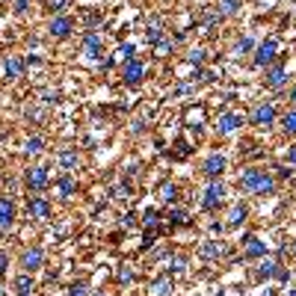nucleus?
Listing matches in <instances>:
<instances>
[{
	"label": "nucleus",
	"mask_w": 296,
	"mask_h": 296,
	"mask_svg": "<svg viewBox=\"0 0 296 296\" xmlns=\"http://www.w3.org/2000/svg\"><path fill=\"white\" fill-rule=\"evenodd\" d=\"M279 264L276 261H264L261 264V276H281V270H276Z\"/></svg>",
	"instance_id": "27"
},
{
	"label": "nucleus",
	"mask_w": 296,
	"mask_h": 296,
	"mask_svg": "<svg viewBox=\"0 0 296 296\" xmlns=\"http://www.w3.org/2000/svg\"><path fill=\"white\" fill-rule=\"evenodd\" d=\"M59 192H62V195H71V192H74V178H71V175L59 178Z\"/></svg>",
	"instance_id": "25"
},
{
	"label": "nucleus",
	"mask_w": 296,
	"mask_h": 296,
	"mask_svg": "<svg viewBox=\"0 0 296 296\" xmlns=\"http://www.w3.org/2000/svg\"><path fill=\"white\" fill-rule=\"evenodd\" d=\"M287 160H290V166H296V145H290V151H287Z\"/></svg>",
	"instance_id": "42"
},
{
	"label": "nucleus",
	"mask_w": 296,
	"mask_h": 296,
	"mask_svg": "<svg viewBox=\"0 0 296 296\" xmlns=\"http://www.w3.org/2000/svg\"><path fill=\"white\" fill-rule=\"evenodd\" d=\"M15 287H18V293H33V279H30V273H24V276H18L15 279Z\"/></svg>",
	"instance_id": "19"
},
{
	"label": "nucleus",
	"mask_w": 296,
	"mask_h": 296,
	"mask_svg": "<svg viewBox=\"0 0 296 296\" xmlns=\"http://www.w3.org/2000/svg\"><path fill=\"white\" fill-rule=\"evenodd\" d=\"M95 296H107V293H95Z\"/></svg>",
	"instance_id": "45"
},
{
	"label": "nucleus",
	"mask_w": 296,
	"mask_h": 296,
	"mask_svg": "<svg viewBox=\"0 0 296 296\" xmlns=\"http://www.w3.org/2000/svg\"><path fill=\"white\" fill-rule=\"evenodd\" d=\"M181 270H187V261H184V258H175V261L169 264V273H181Z\"/></svg>",
	"instance_id": "32"
},
{
	"label": "nucleus",
	"mask_w": 296,
	"mask_h": 296,
	"mask_svg": "<svg viewBox=\"0 0 296 296\" xmlns=\"http://www.w3.org/2000/svg\"><path fill=\"white\" fill-rule=\"evenodd\" d=\"M190 62H192V65H202V62H205V51H202V48L190 51Z\"/></svg>",
	"instance_id": "31"
},
{
	"label": "nucleus",
	"mask_w": 296,
	"mask_h": 296,
	"mask_svg": "<svg viewBox=\"0 0 296 296\" xmlns=\"http://www.w3.org/2000/svg\"><path fill=\"white\" fill-rule=\"evenodd\" d=\"M264 255H267V243H264L261 237L249 234L246 237V258H264Z\"/></svg>",
	"instance_id": "10"
},
{
	"label": "nucleus",
	"mask_w": 296,
	"mask_h": 296,
	"mask_svg": "<svg viewBox=\"0 0 296 296\" xmlns=\"http://www.w3.org/2000/svg\"><path fill=\"white\" fill-rule=\"evenodd\" d=\"M15 222V202L12 199H0V231Z\"/></svg>",
	"instance_id": "8"
},
{
	"label": "nucleus",
	"mask_w": 296,
	"mask_h": 296,
	"mask_svg": "<svg viewBox=\"0 0 296 296\" xmlns=\"http://www.w3.org/2000/svg\"><path fill=\"white\" fill-rule=\"evenodd\" d=\"M62 6H65V0H48V9H51V12H59Z\"/></svg>",
	"instance_id": "37"
},
{
	"label": "nucleus",
	"mask_w": 296,
	"mask_h": 296,
	"mask_svg": "<svg viewBox=\"0 0 296 296\" xmlns=\"http://www.w3.org/2000/svg\"><path fill=\"white\" fill-rule=\"evenodd\" d=\"M202 255L205 258H219V255H225V246L216 243V240H208V243L202 246Z\"/></svg>",
	"instance_id": "16"
},
{
	"label": "nucleus",
	"mask_w": 296,
	"mask_h": 296,
	"mask_svg": "<svg viewBox=\"0 0 296 296\" xmlns=\"http://www.w3.org/2000/svg\"><path fill=\"white\" fill-rule=\"evenodd\" d=\"M249 51H252V39H240V42L234 45V53H237V56H243V53H249Z\"/></svg>",
	"instance_id": "28"
},
{
	"label": "nucleus",
	"mask_w": 296,
	"mask_h": 296,
	"mask_svg": "<svg viewBox=\"0 0 296 296\" xmlns=\"http://www.w3.org/2000/svg\"><path fill=\"white\" fill-rule=\"evenodd\" d=\"M30 9V0H15V12H27Z\"/></svg>",
	"instance_id": "39"
},
{
	"label": "nucleus",
	"mask_w": 296,
	"mask_h": 296,
	"mask_svg": "<svg viewBox=\"0 0 296 296\" xmlns=\"http://www.w3.org/2000/svg\"><path fill=\"white\" fill-rule=\"evenodd\" d=\"M142 74H145V65H142L140 59H127L124 62V69H122V77H124V83H140L142 80Z\"/></svg>",
	"instance_id": "5"
},
{
	"label": "nucleus",
	"mask_w": 296,
	"mask_h": 296,
	"mask_svg": "<svg viewBox=\"0 0 296 296\" xmlns=\"http://www.w3.org/2000/svg\"><path fill=\"white\" fill-rule=\"evenodd\" d=\"M287 83V71L284 69H270L267 71V86L270 89H279V86H284Z\"/></svg>",
	"instance_id": "15"
},
{
	"label": "nucleus",
	"mask_w": 296,
	"mask_h": 296,
	"mask_svg": "<svg viewBox=\"0 0 296 296\" xmlns=\"http://www.w3.org/2000/svg\"><path fill=\"white\" fill-rule=\"evenodd\" d=\"M169 51H172V42H160V45H157V53H160V56H166Z\"/></svg>",
	"instance_id": "36"
},
{
	"label": "nucleus",
	"mask_w": 296,
	"mask_h": 296,
	"mask_svg": "<svg viewBox=\"0 0 296 296\" xmlns=\"http://www.w3.org/2000/svg\"><path fill=\"white\" fill-rule=\"evenodd\" d=\"M21 69H24V62H21V59H6V65H3L6 77H18V74H21Z\"/></svg>",
	"instance_id": "21"
},
{
	"label": "nucleus",
	"mask_w": 296,
	"mask_h": 296,
	"mask_svg": "<svg viewBox=\"0 0 296 296\" xmlns=\"http://www.w3.org/2000/svg\"><path fill=\"white\" fill-rule=\"evenodd\" d=\"M169 290H172V281H169V279L157 281L154 287H151V293H154V296H163V293H169Z\"/></svg>",
	"instance_id": "26"
},
{
	"label": "nucleus",
	"mask_w": 296,
	"mask_h": 296,
	"mask_svg": "<svg viewBox=\"0 0 296 296\" xmlns=\"http://www.w3.org/2000/svg\"><path fill=\"white\" fill-rule=\"evenodd\" d=\"M273 122H276V107L273 104L255 107V113H252V124H258V127H270Z\"/></svg>",
	"instance_id": "4"
},
{
	"label": "nucleus",
	"mask_w": 296,
	"mask_h": 296,
	"mask_svg": "<svg viewBox=\"0 0 296 296\" xmlns=\"http://www.w3.org/2000/svg\"><path fill=\"white\" fill-rule=\"evenodd\" d=\"M27 187L30 190H45L48 187V172L45 169H30L27 172Z\"/></svg>",
	"instance_id": "11"
},
{
	"label": "nucleus",
	"mask_w": 296,
	"mask_h": 296,
	"mask_svg": "<svg viewBox=\"0 0 296 296\" xmlns=\"http://www.w3.org/2000/svg\"><path fill=\"white\" fill-rule=\"evenodd\" d=\"M290 101H293V104H296V86H293V92H290Z\"/></svg>",
	"instance_id": "43"
},
{
	"label": "nucleus",
	"mask_w": 296,
	"mask_h": 296,
	"mask_svg": "<svg viewBox=\"0 0 296 296\" xmlns=\"http://www.w3.org/2000/svg\"><path fill=\"white\" fill-rule=\"evenodd\" d=\"M190 222V213L184 208H172L169 210V225H187Z\"/></svg>",
	"instance_id": "17"
},
{
	"label": "nucleus",
	"mask_w": 296,
	"mask_h": 296,
	"mask_svg": "<svg viewBox=\"0 0 296 296\" xmlns=\"http://www.w3.org/2000/svg\"><path fill=\"white\" fill-rule=\"evenodd\" d=\"M279 175H281V178H290V175H293V169H290V166H279Z\"/></svg>",
	"instance_id": "41"
},
{
	"label": "nucleus",
	"mask_w": 296,
	"mask_h": 296,
	"mask_svg": "<svg viewBox=\"0 0 296 296\" xmlns=\"http://www.w3.org/2000/svg\"><path fill=\"white\" fill-rule=\"evenodd\" d=\"M30 216H36V219H48V216H51V205H48L45 199H30Z\"/></svg>",
	"instance_id": "14"
},
{
	"label": "nucleus",
	"mask_w": 296,
	"mask_h": 296,
	"mask_svg": "<svg viewBox=\"0 0 296 296\" xmlns=\"http://www.w3.org/2000/svg\"><path fill=\"white\" fill-rule=\"evenodd\" d=\"M240 9V0H219V15H234Z\"/></svg>",
	"instance_id": "20"
},
{
	"label": "nucleus",
	"mask_w": 296,
	"mask_h": 296,
	"mask_svg": "<svg viewBox=\"0 0 296 296\" xmlns=\"http://www.w3.org/2000/svg\"><path fill=\"white\" fill-rule=\"evenodd\" d=\"M42 264H45V252H42V249H30V252H24V270H27V273L39 270Z\"/></svg>",
	"instance_id": "12"
},
{
	"label": "nucleus",
	"mask_w": 296,
	"mask_h": 296,
	"mask_svg": "<svg viewBox=\"0 0 296 296\" xmlns=\"http://www.w3.org/2000/svg\"><path fill=\"white\" fill-rule=\"evenodd\" d=\"M160 199H163V202H175V199H178L175 184H160Z\"/></svg>",
	"instance_id": "22"
},
{
	"label": "nucleus",
	"mask_w": 296,
	"mask_h": 296,
	"mask_svg": "<svg viewBox=\"0 0 296 296\" xmlns=\"http://www.w3.org/2000/svg\"><path fill=\"white\" fill-rule=\"evenodd\" d=\"M281 124H284V130H287V134L293 137V134H296V110H290V113H287V116L281 119Z\"/></svg>",
	"instance_id": "23"
},
{
	"label": "nucleus",
	"mask_w": 296,
	"mask_h": 296,
	"mask_svg": "<svg viewBox=\"0 0 296 296\" xmlns=\"http://www.w3.org/2000/svg\"><path fill=\"white\" fill-rule=\"evenodd\" d=\"M119 279H122V281H130V279H134V273H130V270H119Z\"/></svg>",
	"instance_id": "40"
},
{
	"label": "nucleus",
	"mask_w": 296,
	"mask_h": 296,
	"mask_svg": "<svg viewBox=\"0 0 296 296\" xmlns=\"http://www.w3.org/2000/svg\"><path fill=\"white\" fill-rule=\"evenodd\" d=\"M39 151H42V137L27 140V154H39Z\"/></svg>",
	"instance_id": "29"
},
{
	"label": "nucleus",
	"mask_w": 296,
	"mask_h": 296,
	"mask_svg": "<svg viewBox=\"0 0 296 296\" xmlns=\"http://www.w3.org/2000/svg\"><path fill=\"white\" fill-rule=\"evenodd\" d=\"M83 51H86L89 59H101V36L89 33L86 42H83Z\"/></svg>",
	"instance_id": "13"
},
{
	"label": "nucleus",
	"mask_w": 296,
	"mask_h": 296,
	"mask_svg": "<svg viewBox=\"0 0 296 296\" xmlns=\"http://www.w3.org/2000/svg\"><path fill=\"white\" fill-rule=\"evenodd\" d=\"M71 30H74V21L65 15H56L51 21V27H48V33L56 36V39H65V36H71Z\"/></svg>",
	"instance_id": "6"
},
{
	"label": "nucleus",
	"mask_w": 296,
	"mask_h": 296,
	"mask_svg": "<svg viewBox=\"0 0 296 296\" xmlns=\"http://www.w3.org/2000/svg\"><path fill=\"white\" fill-rule=\"evenodd\" d=\"M225 199V187L219 184V181H213L208 190H205V199H202V208L205 210H216L219 208V202Z\"/></svg>",
	"instance_id": "3"
},
{
	"label": "nucleus",
	"mask_w": 296,
	"mask_h": 296,
	"mask_svg": "<svg viewBox=\"0 0 296 296\" xmlns=\"http://www.w3.org/2000/svg\"><path fill=\"white\" fill-rule=\"evenodd\" d=\"M0 293H3V287H0Z\"/></svg>",
	"instance_id": "47"
},
{
	"label": "nucleus",
	"mask_w": 296,
	"mask_h": 296,
	"mask_svg": "<svg viewBox=\"0 0 296 296\" xmlns=\"http://www.w3.org/2000/svg\"><path fill=\"white\" fill-rule=\"evenodd\" d=\"M243 219H246V208H243V205H234V208H231V213H228V225L237 228Z\"/></svg>",
	"instance_id": "18"
},
{
	"label": "nucleus",
	"mask_w": 296,
	"mask_h": 296,
	"mask_svg": "<svg viewBox=\"0 0 296 296\" xmlns=\"http://www.w3.org/2000/svg\"><path fill=\"white\" fill-rule=\"evenodd\" d=\"M148 42H151V45H160V42H163V33H160L157 27H151V30H148Z\"/></svg>",
	"instance_id": "33"
},
{
	"label": "nucleus",
	"mask_w": 296,
	"mask_h": 296,
	"mask_svg": "<svg viewBox=\"0 0 296 296\" xmlns=\"http://www.w3.org/2000/svg\"><path fill=\"white\" fill-rule=\"evenodd\" d=\"M240 187L249 192H273L276 190V181L270 178L267 172H258V169H246L240 175Z\"/></svg>",
	"instance_id": "1"
},
{
	"label": "nucleus",
	"mask_w": 296,
	"mask_h": 296,
	"mask_svg": "<svg viewBox=\"0 0 296 296\" xmlns=\"http://www.w3.org/2000/svg\"><path fill=\"white\" fill-rule=\"evenodd\" d=\"M18 296H33V293H18Z\"/></svg>",
	"instance_id": "44"
},
{
	"label": "nucleus",
	"mask_w": 296,
	"mask_h": 296,
	"mask_svg": "<svg viewBox=\"0 0 296 296\" xmlns=\"http://www.w3.org/2000/svg\"><path fill=\"white\" fill-rule=\"evenodd\" d=\"M290 296H296V290H293V293H290Z\"/></svg>",
	"instance_id": "46"
},
{
	"label": "nucleus",
	"mask_w": 296,
	"mask_h": 296,
	"mask_svg": "<svg viewBox=\"0 0 296 296\" xmlns=\"http://www.w3.org/2000/svg\"><path fill=\"white\" fill-rule=\"evenodd\" d=\"M276 53H279V42H276V39H264L261 45H258V53H255V65H258V69L270 65V62L276 59Z\"/></svg>",
	"instance_id": "2"
},
{
	"label": "nucleus",
	"mask_w": 296,
	"mask_h": 296,
	"mask_svg": "<svg viewBox=\"0 0 296 296\" xmlns=\"http://www.w3.org/2000/svg\"><path fill=\"white\" fill-rule=\"evenodd\" d=\"M237 127H243V116H237V113H225V116H219V124H216L219 134H234Z\"/></svg>",
	"instance_id": "7"
},
{
	"label": "nucleus",
	"mask_w": 296,
	"mask_h": 296,
	"mask_svg": "<svg viewBox=\"0 0 296 296\" xmlns=\"http://www.w3.org/2000/svg\"><path fill=\"white\" fill-rule=\"evenodd\" d=\"M222 172H225V157L210 154L208 160H205V175H208V178H219Z\"/></svg>",
	"instance_id": "9"
},
{
	"label": "nucleus",
	"mask_w": 296,
	"mask_h": 296,
	"mask_svg": "<svg viewBox=\"0 0 296 296\" xmlns=\"http://www.w3.org/2000/svg\"><path fill=\"white\" fill-rule=\"evenodd\" d=\"M119 53H122V59H134V45L127 42V45H122L119 48Z\"/></svg>",
	"instance_id": "35"
},
{
	"label": "nucleus",
	"mask_w": 296,
	"mask_h": 296,
	"mask_svg": "<svg viewBox=\"0 0 296 296\" xmlns=\"http://www.w3.org/2000/svg\"><path fill=\"white\" fill-rule=\"evenodd\" d=\"M6 267H9V258H6V255H3V252H0V279H3V276H6Z\"/></svg>",
	"instance_id": "38"
},
{
	"label": "nucleus",
	"mask_w": 296,
	"mask_h": 296,
	"mask_svg": "<svg viewBox=\"0 0 296 296\" xmlns=\"http://www.w3.org/2000/svg\"><path fill=\"white\" fill-rule=\"evenodd\" d=\"M157 219H160V216H157V210H154V208L145 210V225H148V228H157Z\"/></svg>",
	"instance_id": "30"
},
{
	"label": "nucleus",
	"mask_w": 296,
	"mask_h": 296,
	"mask_svg": "<svg viewBox=\"0 0 296 296\" xmlns=\"http://www.w3.org/2000/svg\"><path fill=\"white\" fill-rule=\"evenodd\" d=\"M69 296H89V287L86 284H74V287L69 290Z\"/></svg>",
	"instance_id": "34"
},
{
	"label": "nucleus",
	"mask_w": 296,
	"mask_h": 296,
	"mask_svg": "<svg viewBox=\"0 0 296 296\" xmlns=\"http://www.w3.org/2000/svg\"><path fill=\"white\" fill-rule=\"evenodd\" d=\"M59 163H62L65 169L77 166V151H62V154H59Z\"/></svg>",
	"instance_id": "24"
}]
</instances>
